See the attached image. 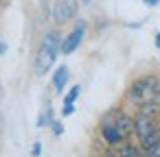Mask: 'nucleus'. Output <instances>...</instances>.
Returning <instances> with one entry per match:
<instances>
[{
    "mask_svg": "<svg viewBox=\"0 0 160 157\" xmlns=\"http://www.w3.org/2000/svg\"><path fill=\"white\" fill-rule=\"evenodd\" d=\"M5 50H7V44H5V42H0V55H2Z\"/></svg>",
    "mask_w": 160,
    "mask_h": 157,
    "instance_id": "nucleus-15",
    "label": "nucleus"
},
{
    "mask_svg": "<svg viewBox=\"0 0 160 157\" xmlns=\"http://www.w3.org/2000/svg\"><path fill=\"white\" fill-rule=\"evenodd\" d=\"M51 129H53V133H55V135H62V133H64L62 122H55V120H53V122H51Z\"/></svg>",
    "mask_w": 160,
    "mask_h": 157,
    "instance_id": "nucleus-11",
    "label": "nucleus"
},
{
    "mask_svg": "<svg viewBox=\"0 0 160 157\" xmlns=\"http://www.w3.org/2000/svg\"><path fill=\"white\" fill-rule=\"evenodd\" d=\"M59 53H62V39H59V35L55 31L46 33L44 39H42V44H40V48H38L35 61H33L35 74H46L53 68V63L57 61V55Z\"/></svg>",
    "mask_w": 160,
    "mask_h": 157,
    "instance_id": "nucleus-2",
    "label": "nucleus"
},
{
    "mask_svg": "<svg viewBox=\"0 0 160 157\" xmlns=\"http://www.w3.org/2000/svg\"><path fill=\"white\" fill-rule=\"evenodd\" d=\"M101 135H103V140H105L110 146H116V144H123V142H125V137L121 135V131H118L112 122H105V124L101 127Z\"/></svg>",
    "mask_w": 160,
    "mask_h": 157,
    "instance_id": "nucleus-7",
    "label": "nucleus"
},
{
    "mask_svg": "<svg viewBox=\"0 0 160 157\" xmlns=\"http://www.w3.org/2000/svg\"><path fill=\"white\" fill-rule=\"evenodd\" d=\"M40 153H42V144H40V142H35V144H33V150H31V155H33V157H38Z\"/></svg>",
    "mask_w": 160,
    "mask_h": 157,
    "instance_id": "nucleus-13",
    "label": "nucleus"
},
{
    "mask_svg": "<svg viewBox=\"0 0 160 157\" xmlns=\"http://www.w3.org/2000/svg\"><path fill=\"white\" fill-rule=\"evenodd\" d=\"M79 94H81V85H72L70 92L64 96V105H75V100H77Z\"/></svg>",
    "mask_w": 160,
    "mask_h": 157,
    "instance_id": "nucleus-10",
    "label": "nucleus"
},
{
    "mask_svg": "<svg viewBox=\"0 0 160 157\" xmlns=\"http://www.w3.org/2000/svg\"><path fill=\"white\" fill-rule=\"evenodd\" d=\"M142 5H147V7H156V5H160V0H142Z\"/></svg>",
    "mask_w": 160,
    "mask_h": 157,
    "instance_id": "nucleus-14",
    "label": "nucleus"
},
{
    "mask_svg": "<svg viewBox=\"0 0 160 157\" xmlns=\"http://www.w3.org/2000/svg\"><path fill=\"white\" fill-rule=\"evenodd\" d=\"M112 124L121 131V135H123L125 140L134 133V120H132L125 111H116V113H114V118H112Z\"/></svg>",
    "mask_w": 160,
    "mask_h": 157,
    "instance_id": "nucleus-6",
    "label": "nucleus"
},
{
    "mask_svg": "<svg viewBox=\"0 0 160 157\" xmlns=\"http://www.w3.org/2000/svg\"><path fill=\"white\" fill-rule=\"evenodd\" d=\"M118 157H142V148L134 146V144H127L123 142L121 148H118Z\"/></svg>",
    "mask_w": 160,
    "mask_h": 157,
    "instance_id": "nucleus-9",
    "label": "nucleus"
},
{
    "mask_svg": "<svg viewBox=\"0 0 160 157\" xmlns=\"http://www.w3.org/2000/svg\"><path fill=\"white\" fill-rule=\"evenodd\" d=\"M134 133H136L142 150H149L160 140V129H158L153 116H149V113H138L134 118Z\"/></svg>",
    "mask_w": 160,
    "mask_h": 157,
    "instance_id": "nucleus-3",
    "label": "nucleus"
},
{
    "mask_svg": "<svg viewBox=\"0 0 160 157\" xmlns=\"http://www.w3.org/2000/svg\"><path fill=\"white\" fill-rule=\"evenodd\" d=\"M72 113H75V105H64L62 116H64V118H68V116H72Z\"/></svg>",
    "mask_w": 160,
    "mask_h": 157,
    "instance_id": "nucleus-12",
    "label": "nucleus"
},
{
    "mask_svg": "<svg viewBox=\"0 0 160 157\" xmlns=\"http://www.w3.org/2000/svg\"><path fill=\"white\" fill-rule=\"evenodd\" d=\"M156 48H158V50H160V33H158V35H156Z\"/></svg>",
    "mask_w": 160,
    "mask_h": 157,
    "instance_id": "nucleus-16",
    "label": "nucleus"
},
{
    "mask_svg": "<svg viewBox=\"0 0 160 157\" xmlns=\"http://www.w3.org/2000/svg\"><path fill=\"white\" fill-rule=\"evenodd\" d=\"M83 37H86V22L81 20V22H77L75 29L62 39V53H64V55H72V53L81 46Z\"/></svg>",
    "mask_w": 160,
    "mask_h": 157,
    "instance_id": "nucleus-4",
    "label": "nucleus"
},
{
    "mask_svg": "<svg viewBox=\"0 0 160 157\" xmlns=\"http://www.w3.org/2000/svg\"><path fill=\"white\" fill-rule=\"evenodd\" d=\"M158 98H160V79L153 74H145V76L136 79L127 92V100L136 107L149 105Z\"/></svg>",
    "mask_w": 160,
    "mask_h": 157,
    "instance_id": "nucleus-1",
    "label": "nucleus"
},
{
    "mask_svg": "<svg viewBox=\"0 0 160 157\" xmlns=\"http://www.w3.org/2000/svg\"><path fill=\"white\" fill-rule=\"evenodd\" d=\"M68 68L66 66H59L57 70H55V74H53V87H55V92L57 94H62L64 92V87H66V83H68Z\"/></svg>",
    "mask_w": 160,
    "mask_h": 157,
    "instance_id": "nucleus-8",
    "label": "nucleus"
},
{
    "mask_svg": "<svg viewBox=\"0 0 160 157\" xmlns=\"http://www.w3.org/2000/svg\"><path fill=\"white\" fill-rule=\"evenodd\" d=\"M105 157H116V155H114V153H108V155H105Z\"/></svg>",
    "mask_w": 160,
    "mask_h": 157,
    "instance_id": "nucleus-17",
    "label": "nucleus"
},
{
    "mask_svg": "<svg viewBox=\"0 0 160 157\" xmlns=\"http://www.w3.org/2000/svg\"><path fill=\"white\" fill-rule=\"evenodd\" d=\"M83 2H88V0H83Z\"/></svg>",
    "mask_w": 160,
    "mask_h": 157,
    "instance_id": "nucleus-18",
    "label": "nucleus"
},
{
    "mask_svg": "<svg viewBox=\"0 0 160 157\" xmlns=\"http://www.w3.org/2000/svg\"><path fill=\"white\" fill-rule=\"evenodd\" d=\"M77 16V0H59L55 5V20L59 24H66Z\"/></svg>",
    "mask_w": 160,
    "mask_h": 157,
    "instance_id": "nucleus-5",
    "label": "nucleus"
}]
</instances>
